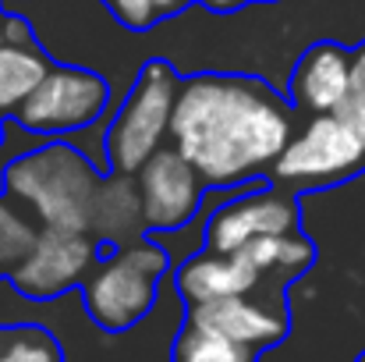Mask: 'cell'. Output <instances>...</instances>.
<instances>
[{"instance_id": "cell-17", "label": "cell", "mask_w": 365, "mask_h": 362, "mask_svg": "<svg viewBox=\"0 0 365 362\" xmlns=\"http://www.w3.org/2000/svg\"><path fill=\"white\" fill-rule=\"evenodd\" d=\"M39 221L18 203V199H11L7 192L0 196V256H4V263L7 266H14L32 245L39 238V228H36ZM11 273V270H7Z\"/></svg>"}, {"instance_id": "cell-5", "label": "cell", "mask_w": 365, "mask_h": 362, "mask_svg": "<svg viewBox=\"0 0 365 362\" xmlns=\"http://www.w3.org/2000/svg\"><path fill=\"white\" fill-rule=\"evenodd\" d=\"M365 167V142L337 114H312L302 131L291 135L273 164V181L280 185H330L351 178Z\"/></svg>"}, {"instance_id": "cell-14", "label": "cell", "mask_w": 365, "mask_h": 362, "mask_svg": "<svg viewBox=\"0 0 365 362\" xmlns=\"http://www.w3.org/2000/svg\"><path fill=\"white\" fill-rule=\"evenodd\" d=\"M142 231H145V217H142L135 174L110 171L103 178V192H100V206H96V221L89 235L100 245H124V241L142 238Z\"/></svg>"}, {"instance_id": "cell-22", "label": "cell", "mask_w": 365, "mask_h": 362, "mask_svg": "<svg viewBox=\"0 0 365 362\" xmlns=\"http://www.w3.org/2000/svg\"><path fill=\"white\" fill-rule=\"evenodd\" d=\"M199 4H206L210 11H220V14H227V11H242V7H248L252 0H199Z\"/></svg>"}, {"instance_id": "cell-19", "label": "cell", "mask_w": 365, "mask_h": 362, "mask_svg": "<svg viewBox=\"0 0 365 362\" xmlns=\"http://www.w3.org/2000/svg\"><path fill=\"white\" fill-rule=\"evenodd\" d=\"M344 124H351V131L365 142V43L351 50V79H348V93L341 100V107L334 111Z\"/></svg>"}, {"instance_id": "cell-27", "label": "cell", "mask_w": 365, "mask_h": 362, "mask_svg": "<svg viewBox=\"0 0 365 362\" xmlns=\"http://www.w3.org/2000/svg\"><path fill=\"white\" fill-rule=\"evenodd\" d=\"M266 4H273V0H266Z\"/></svg>"}, {"instance_id": "cell-26", "label": "cell", "mask_w": 365, "mask_h": 362, "mask_svg": "<svg viewBox=\"0 0 365 362\" xmlns=\"http://www.w3.org/2000/svg\"><path fill=\"white\" fill-rule=\"evenodd\" d=\"M355 362H365V352H362V356H359V359H355Z\"/></svg>"}, {"instance_id": "cell-25", "label": "cell", "mask_w": 365, "mask_h": 362, "mask_svg": "<svg viewBox=\"0 0 365 362\" xmlns=\"http://www.w3.org/2000/svg\"><path fill=\"white\" fill-rule=\"evenodd\" d=\"M0 146H4V124H0Z\"/></svg>"}, {"instance_id": "cell-18", "label": "cell", "mask_w": 365, "mask_h": 362, "mask_svg": "<svg viewBox=\"0 0 365 362\" xmlns=\"http://www.w3.org/2000/svg\"><path fill=\"white\" fill-rule=\"evenodd\" d=\"M0 362H64L61 345L43 327L0 331Z\"/></svg>"}, {"instance_id": "cell-11", "label": "cell", "mask_w": 365, "mask_h": 362, "mask_svg": "<svg viewBox=\"0 0 365 362\" xmlns=\"http://www.w3.org/2000/svg\"><path fill=\"white\" fill-rule=\"evenodd\" d=\"M262 281H266L262 270L245 252H217V248H202L174 270V288L188 306L252 295Z\"/></svg>"}, {"instance_id": "cell-13", "label": "cell", "mask_w": 365, "mask_h": 362, "mask_svg": "<svg viewBox=\"0 0 365 362\" xmlns=\"http://www.w3.org/2000/svg\"><path fill=\"white\" fill-rule=\"evenodd\" d=\"M46 71H50V57L39 50V43L18 18L14 29L0 36V118H14Z\"/></svg>"}, {"instance_id": "cell-6", "label": "cell", "mask_w": 365, "mask_h": 362, "mask_svg": "<svg viewBox=\"0 0 365 362\" xmlns=\"http://www.w3.org/2000/svg\"><path fill=\"white\" fill-rule=\"evenodd\" d=\"M110 104V86L93 68L50 64L36 93L18 107L14 121L32 135H68L89 128Z\"/></svg>"}, {"instance_id": "cell-4", "label": "cell", "mask_w": 365, "mask_h": 362, "mask_svg": "<svg viewBox=\"0 0 365 362\" xmlns=\"http://www.w3.org/2000/svg\"><path fill=\"white\" fill-rule=\"evenodd\" d=\"M181 79L167 61H145L138 79L131 82L121 111L114 114L103 149L107 167L118 174H138V167L163 149L174 128V107H178Z\"/></svg>"}, {"instance_id": "cell-12", "label": "cell", "mask_w": 365, "mask_h": 362, "mask_svg": "<svg viewBox=\"0 0 365 362\" xmlns=\"http://www.w3.org/2000/svg\"><path fill=\"white\" fill-rule=\"evenodd\" d=\"M348 79H351V50H344L341 43H312L287 82V96L294 104V111L302 114H334L348 93Z\"/></svg>"}, {"instance_id": "cell-10", "label": "cell", "mask_w": 365, "mask_h": 362, "mask_svg": "<svg viewBox=\"0 0 365 362\" xmlns=\"http://www.w3.org/2000/svg\"><path fill=\"white\" fill-rule=\"evenodd\" d=\"M188 323L217 331V334H224L238 345H248V348H259V352L280 345L291 331V316L284 306H269L252 295H231V298L188 306Z\"/></svg>"}, {"instance_id": "cell-8", "label": "cell", "mask_w": 365, "mask_h": 362, "mask_svg": "<svg viewBox=\"0 0 365 362\" xmlns=\"http://www.w3.org/2000/svg\"><path fill=\"white\" fill-rule=\"evenodd\" d=\"M135 185L142 199L145 231H181L185 224H192L210 188L199 167L178 146H163L160 153H153L138 167Z\"/></svg>"}, {"instance_id": "cell-3", "label": "cell", "mask_w": 365, "mask_h": 362, "mask_svg": "<svg viewBox=\"0 0 365 362\" xmlns=\"http://www.w3.org/2000/svg\"><path fill=\"white\" fill-rule=\"evenodd\" d=\"M167 270L170 256L160 241L135 238L114 245V252L100 256V263L82 284V302L89 320L107 334L131 331L153 313Z\"/></svg>"}, {"instance_id": "cell-16", "label": "cell", "mask_w": 365, "mask_h": 362, "mask_svg": "<svg viewBox=\"0 0 365 362\" xmlns=\"http://www.w3.org/2000/svg\"><path fill=\"white\" fill-rule=\"evenodd\" d=\"M170 362H259V348L238 345L217 331H206L185 320V331L178 334L170 348Z\"/></svg>"}, {"instance_id": "cell-1", "label": "cell", "mask_w": 365, "mask_h": 362, "mask_svg": "<svg viewBox=\"0 0 365 362\" xmlns=\"http://www.w3.org/2000/svg\"><path fill=\"white\" fill-rule=\"evenodd\" d=\"M291 135V107L269 82L255 75L181 79L170 142L210 188H231L273 171Z\"/></svg>"}, {"instance_id": "cell-24", "label": "cell", "mask_w": 365, "mask_h": 362, "mask_svg": "<svg viewBox=\"0 0 365 362\" xmlns=\"http://www.w3.org/2000/svg\"><path fill=\"white\" fill-rule=\"evenodd\" d=\"M7 270H11V266H7V263H4V256H0V273H7Z\"/></svg>"}, {"instance_id": "cell-23", "label": "cell", "mask_w": 365, "mask_h": 362, "mask_svg": "<svg viewBox=\"0 0 365 362\" xmlns=\"http://www.w3.org/2000/svg\"><path fill=\"white\" fill-rule=\"evenodd\" d=\"M14 21H18V18H14V14H7V11L0 7V36H7V32L14 29Z\"/></svg>"}, {"instance_id": "cell-15", "label": "cell", "mask_w": 365, "mask_h": 362, "mask_svg": "<svg viewBox=\"0 0 365 362\" xmlns=\"http://www.w3.org/2000/svg\"><path fill=\"white\" fill-rule=\"evenodd\" d=\"M242 252L262 270V277H284V281L305 273L312 266V256H316L312 241L305 238L302 231L259 238V241H252V245H245Z\"/></svg>"}, {"instance_id": "cell-2", "label": "cell", "mask_w": 365, "mask_h": 362, "mask_svg": "<svg viewBox=\"0 0 365 362\" xmlns=\"http://www.w3.org/2000/svg\"><path fill=\"white\" fill-rule=\"evenodd\" d=\"M103 178L107 174H100L75 146L50 142L7 164L4 192L18 199L39 228L93 231Z\"/></svg>"}, {"instance_id": "cell-20", "label": "cell", "mask_w": 365, "mask_h": 362, "mask_svg": "<svg viewBox=\"0 0 365 362\" xmlns=\"http://www.w3.org/2000/svg\"><path fill=\"white\" fill-rule=\"evenodd\" d=\"M110 7V14L121 21L124 29L131 32H145L153 25H160V14H156V4L153 0H103Z\"/></svg>"}, {"instance_id": "cell-9", "label": "cell", "mask_w": 365, "mask_h": 362, "mask_svg": "<svg viewBox=\"0 0 365 362\" xmlns=\"http://www.w3.org/2000/svg\"><path fill=\"white\" fill-rule=\"evenodd\" d=\"M302 210L298 199L284 188H262L242 199L224 203L206 224V248L217 252H242L245 245L269 235L298 231Z\"/></svg>"}, {"instance_id": "cell-7", "label": "cell", "mask_w": 365, "mask_h": 362, "mask_svg": "<svg viewBox=\"0 0 365 362\" xmlns=\"http://www.w3.org/2000/svg\"><path fill=\"white\" fill-rule=\"evenodd\" d=\"M96 263H100V241L89 231L39 228L36 245L11 266V284L18 295L46 302L71 288H82Z\"/></svg>"}, {"instance_id": "cell-21", "label": "cell", "mask_w": 365, "mask_h": 362, "mask_svg": "<svg viewBox=\"0 0 365 362\" xmlns=\"http://www.w3.org/2000/svg\"><path fill=\"white\" fill-rule=\"evenodd\" d=\"M153 4H156V14H160V21H163V18H170V14L185 11L192 0H153Z\"/></svg>"}]
</instances>
